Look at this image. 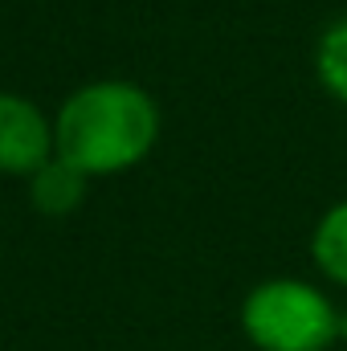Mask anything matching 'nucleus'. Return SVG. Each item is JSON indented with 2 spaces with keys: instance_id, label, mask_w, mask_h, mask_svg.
Segmentation results:
<instances>
[{
  "instance_id": "obj_1",
  "label": "nucleus",
  "mask_w": 347,
  "mask_h": 351,
  "mask_svg": "<svg viewBox=\"0 0 347 351\" xmlns=\"http://www.w3.org/2000/svg\"><path fill=\"white\" fill-rule=\"evenodd\" d=\"M160 135V110L135 82H90L66 98L53 123L58 156L82 176L127 172L147 160Z\"/></svg>"
},
{
  "instance_id": "obj_2",
  "label": "nucleus",
  "mask_w": 347,
  "mask_h": 351,
  "mask_svg": "<svg viewBox=\"0 0 347 351\" xmlns=\"http://www.w3.org/2000/svg\"><path fill=\"white\" fill-rule=\"evenodd\" d=\"M241 327L261 351H327L339 335V315L315 286L274 278L246 298Z\"/></svg>"
},
{
  "instance_id": "obj_3",
  "label": "nucleus",
  "mask_w": 347,
  "mask_h": 351,
  "mask_svg": "<svg viewBox=\"0 0 347 351\" xmlns=\"http://www.w3.org/2000/svg\"><path fill=\"white\" fill-rule=\"evenodd\" d=\"M58 156L49 119L21 94L0 90V172L33 176Z\"/></svg>"
},
{
  "instance_id": "obj_4",
  "label": "nucleus",
  "mask_w": 347,
  "mask_h": 351,
  "mask_svg": "<svg viewBox=\"0 0 347 351\" xmlns=\"http://www.w3.org/2000/svg\"><path fill=\"white\" fill-rule=\"evenodd\" d=\"M33 204L41 208V213H49V217H62V213H70V208H78L82 204V196H86V176L78 172L74 164H66L62 156H53L45 168H37L33 172Z\"/></svg>"
},
{
  "instance_id": "obj_5",
  "label": "nucleus",
  "mask_w": 347,
  "mask_h": 351,
  "mask_svg": "<svg viewBox=\"0 0 347 351\" xmlns=\"http://www.w3.org/2000/svg\"><path fill=\"white\" fill-rule=\"evenodd\" d=\"M311 250H315L319 269H323L331 282L347 286V200L344 204H335V208L319 221Z\"/></svg>"
},
{
  "instance_id": "obj_6",
  "label": "nucleus",
  "mask_w": 347,
  "mask_h": 351,
  "mask_svg": "<svg viewBox=\"0 0 347 351\" xmlns=\"http://www.w3.org/2000/svg\"><path fill=\"white\" fill-rule=\"evenodd\" d=\"M319 82L331 98L347 102V21H335L319 41Z\"/></svg>"
}]
</instances>
